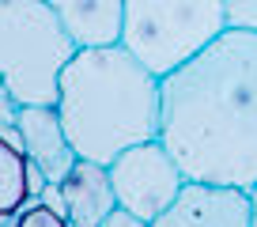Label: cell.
<instances>
[{"mask_svg": "<svg viewBox=\"0 0 257 227\" xmlns=\"http://www.w3.org/2000/svg\"><path fill=\"white\" fill-rule=\"evenodd\" d=\"M159 140L185 178L257 186V31L227 27L163 76Z\"/></svg>", "mask_w": 257, "mask_h": 227, "instance_id": "6da1fadb", "label": "cell"}, {"mask_svg": "<svg viewBox=\"0 0 257 227\" xmlns=\"http://www.w3.org/2000/svg\"><path fill=\"white\" fill-rule=\"evenodd\" d=\"M53 106L80 159L110 167L125 148L159 140V76L121 42L76 49Z\"/></svg>", "mask_w": 257, "mask_h": 227, "instance_id": "7a4b0ae2", "label": "cell"}, {"mask_svg": "<svg viewBox=\"0 0 257 227\" xmlns=\"http://www.w3.org/2000/svg\"><path fill=\"white\" fill-rule=\"evenodd\" d=\"M80 42L46 0H0V83L19 106H53Z\"/></svg>", "mask_w": 257, "mask_h": 227, "instance_id": "3957f363", "label": "cell"}, {"mask_svg": "<svg viewBox=\"0 0 257 227\" xmlns=\"http://www.w3.org/2000/svg\"><path fill=\"white\" fill-rule=\"evenodd\" d=\"M223 31L219 0H125L117 42L163 80Z\"/></svg>", "mask_w": 257, "mask_h": 227, "instance_id": "277c9868", "label": "cell"}, {"mask_svg": "<svg viewBox=\"0 0 257 227\" xmlns=\"http://www.w3.org/2000/svg\"><path fill=\"white\" fill-rule=\"evenodd\" d=\"M110 182L117 208L152 223L178 197V189L185 186V174L174 163V155L163 148V140H144V144L125 148L110 163Z\"/></svg>", "mask_w": 257, "mask_h": 227, "instance_id": "5b68a950", "label": "cell"}, {"mask_svg": "<svg viewBox=\"0 0 257 227\" xmlns=\"http://www.w3.org/2000/svg\"><path fill=\"white\" fill-rule=\"evenodd\" d=\"M152 227H253V197L238 186L185 178L178 197L152 219Z\"/></svg>", "mask_w": 257, "mask_h": 227, "instance_id": "8992f818", "label": "cell"}, {"mask_svg": "<svg viewBox=\"0 0 257 227\" xmlns=\"http://www.w3.org/2000/svg\"><path fill=\"white\" fill-rule=\"evenodd\" d=\"M19 140L31 167L42 170V178L61 186L64 174L76 167V148L68 144L57 106H19Z\"/></svg>", "mask_w": 257, "mask_h": 227, "instance_id": "52a82bcc", "label": "cell"}, {"mask_svg": "<svg viewBox=\"0 0 257 227\" xmlns=\"http://www.w3.org/2000/svg\"><path fill=\"white\" fill-rule=\"evenodd\" d=\"M61 197H64V219L72 227H98L117 208L110 167L95 159H76V167L61 182Z\"/></svg>", "mask_w": 257, "mask_h": 227, "instance_id": "ba28073f", "label": "cell"}, {"mask_svg": "<svg viewBox=\"0 0 257 227\" xmlns=\"http://www.w3.org/2000/svg\"><path fill=\"white\" fill-rule=\"evenodd\" d=\"M80 46H110L121 34L125 0H46Z\"/></svg>", "mask_w": 257, "mask_h": 227, "instance_id": "9c48e42d", "label": "cell"}, {"mask_svg": "<svg viewBox=\"0 0 257 227\" xmlns=\"http://www.w3.org/2000/svg\"><path fill=\"white\" fill-rule=\"evenodd\" d=\"M31 197V163L23 148L0 137V219H12Z\"/></svg>", "mask_w": 257, "mask_h": 227, "instance_id": "30bf717a", "label": "cell"}, {"mask_svg": "<svg viewBox=\"0 0 257 227\" xmlns=\"http://www.w3.org/2000/svg\"><path fill=\"white\" fill-rule=\"evenodd\" d=\"M12 227H72L61 212H53L49 204H23V208L12 216Z\"/></svg>", "mask_w": 257, "mask_h": 227, "instance_id": "8fae6325", "label": "cell"}, {"mask_svg": "<svg viewBox=\"0 0 257 227\" xmlns=\"http://www.w3.org/2000/svg\"><path fill=\"white\" fill-rule=\"evenodd\" d=\"M231 31H257V0H219Z\"/></svg>", "mask_w": 257, "mask_h": 227, "instance_id": "7c38bea8", "label": "cell"}, {"mask_svg": "<svg viewBox=\"0 0 257 227\" xmlns=\"http://www.w3.org/2000/svg\"><path fill=\"white\" fill-rule=\"evenodd\" d=\"M19 122V98L8 91V83H0V125H16Z\"/></svg>", "mask_w": 257, "mask_h": 227, "instance_id": "4fadbf2b", "label": "cell"}, {"mask_svg": "<svg viewBox=\"0 0 257 227\" xmlns=\"http://www.w3.org/2000/svg\"><path fill=\"white\" fill-rule=\"evenodd\" d=\"M98 227H152V223H148V219H140V216H133V212H125V208H113Z\"/></svg>", "mask_w": 257, "mask_h": 227, "instance_id": "5bb4252c", "label": "cell"}, {"mask_svg": "<svg viewBox=\"0 0 257 227\" xmlns=\"http://www.w3.org/2000/svg\"><path fill=\"white\" fill-rule=\"evenodd\" d=\"M42 204H49V208L53 212H61L64 216V197H61V186H53V182H46V189H42Z\"/></svg>", "mask_w": 257, "mask_h": 227, "instance_id": "9a60e30c", "label": "cell"}, {"mask_svg": "<svg viewBox=\"0 0 257 227\" xmlns=\"http://www.w3.org/2000/svg\"><path fill=\"white\" fill-rule=\"evenodd\" d=\"M249 197H253V227H257V186L249 189Z\"/></svg>", "mask_w": 257, "mask_h": 227, "instance_id": "2e32d148", "label": "cell"}]
</instances>
